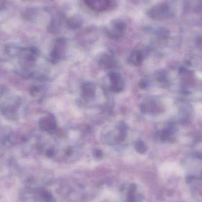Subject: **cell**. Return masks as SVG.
<instances>
[{
    "mask_svg": "<svg viewBox=\"0 0 202 202\" xmlns=\"http://www.w3.org/2000/svg\"><path fill=\"white\" fill-rule=\"evenodd\" d=\"M86 6L95 12L101 13L107 10L112 0H84Z\"/></svg>",
    "mask_w": 202,
    "mask_h": 202,
    "instance_id": "1",
    "label": "cell"
},
{
    "mask_svg": "<svg viewBox=\"0 0 202 202\" xmlns=\"http://www.w3.org/2000/svg\"><path fill=\"white\" fill-rule=\"evenodd\" d=\"M84 94L85 96L92 97L95 95V89L92 85L88 83L85 84L82 87Z\"/></svg>",
    "mask_w": 202,
    "mask_h": 202,
    "instance_id": "2",
    "label": "cell"
},
{
    "mask_svg": "<svg viewBox=\"0 0 202 202\" xmlns=\"http://www.w3.org/2000/svg\"><path fill=\"white\" fill-rule=\"evenodd\" d=\"M127 126L125 124L122 123L119 125V139L121 141H124L126 136Z\"/></svg>",
    "mask_w": 202,
    "mask_h": 202,
    "instance_id": "3",
    "label": "cell"
},
{
    "mask_svg": "<svg viewBox=\"0 0 202 202\" xmlns=\"http://www.w3.org/2000/svg\"><path fill=\"white\" fill-rule=\"evenodd\" d=\"M142 60L143 59L141 54L140 53H137V54H135L134 56H131V62L134 63L135 65L138 66L141 65V63L142 62Z\"/></svg>",
    "mask_w": 202,
    "mask_h": 202,
    "instance_id": "4",
    "label": "cell"
},
{
    "mask_svg": "<svg viewBox=\"0 0 202 202\" xmlns=\"http://www.w3.org/2000/svg\"><path fill=\"white\" fill-rule=\"evenodd\" d=\"M135 147L136 151L139 153H144L146 150V147L142 141H138L135 144Z\"/></svg>",
    "mask_w": 202,
    "mask_h": 202,
    "instance_id": "5",
    "label": "cell"
},
{
    "mask_svg": "<svg viewBox=\"0 0 202 202\" xmlns=\"http://www.w3.org/2000/svg\"><path fill=\"white\" fill-rule=\"evenodd\" d=\"M110 79L111 80L112 84H117L120 82L121 75L117 73H112L109 75Z\"/></svg>",
    "mask_w": 202,
    "mask_h": 202,
    "instance_id": "6",
    "label": "cell"
},
{
    "mask_svg": "<svg viewBox=\"0 0 202 202\" xmlns=\"http://www.w3.org/2000/svg\"><path fill=\"white\" fill-rule=\"evenodd\" d=\"M122 89L123 87L119 82L117 84H112L111 86V90L115 92H119L122 90Z\"/></svg>",
    "mask_w": 202,
    "mask_h": 202,
    "instance_id": "7",
    "label": "cell"
},
{
    "mask_svg": "<svg viewBox=\"0 0 202 202\" xmlns=\"http://www.w3.org/2000/svg\"><path fill=\"white\" fill-rule=\"evenodd\" d=\"M138 85L141 88L144 89V88H145L146 87V86H147V84H146V82L145 80L142 79L139 82Z\"/></svg>",
    "mask_w": 202,
    "mask_h": 202,
    "instance_id": "8",
    "label": "cell"
},
{
    "mask_svg": "<svg viewBox=\"0 0 202 202\" xmlns=\"http://www.w3.org/2000/svg\"><path fill=\"white\" fill-rule=\"evenodd\" d=\"M94 154L96 155V156H99L102 154V152H101L100 150H94Z\"/></svg>",
    "mask_w": 202,
    "mask_h": 202,
    "instance_id": "9",
    "label": "cell"
}]
</instances>
